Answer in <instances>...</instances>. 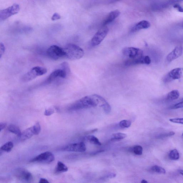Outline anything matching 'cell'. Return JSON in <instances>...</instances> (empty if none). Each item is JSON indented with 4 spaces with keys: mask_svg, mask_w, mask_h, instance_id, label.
Listing matches in <instances>:
<instances>
[{
    "mask_svg": "<svg viewBox=\"0 0 183 183\" xmlns=\"http://www.w3.org/2000/svg\"><path fill=\"white\" fill-rule=\"evenodd\" d=\"M97 102L92 95L85 96L72 104L68 107V110L77 111L97 106Z\"/></svg>",
    "mask_w": 183,
    "mask_h": 183,
    "instance_id": "obj_1",
    "label": "cell"
},
{
    "mask_svg": "<svg viewBox=\"0 0 183 183\" xmlns=\"http://www.w3.org/2000/svg\"><path fill=\"white\" fill-rule=\"evenodd\" d=\"M122 53L126 60L131 63L139 62L144 57L143 51L135 47H126L122 50Z\"/></svg>",
    "mask_w": 183,
    "mask_h": 183,
    "instance_id": "obj_2",
    "label": "cell"
},
{
    "mask_svg": "<svg viewBox=\"0 0 183 183\" xmlns=\"http://www.w3.org/2000/svg\"><path fill=\"white\" fill-rule=\"evenodd\" d=\"M64 57L71 60L81 59L84 55V51L78 46L73 44H69L63 48Z\"/></svg>",
    "mask_w": 183,
    "mask_h": 183,
    "instance_id": "obj_3",
    "label": "cell"
},
{
    "mask_svg": "<svg viewBox=\"0 0 183 183\" xmlns=\"http://www.w3.org/2000/svg\"><path fill=\"white\" fill-rule=\"evenodd\" d=\"M61 68L54 70L48 78L43 83L44 84L51 83L58 78H66L67 75L70 72V70L68 64L63 62L61 65Z\"/></svg>",
    "mask_w": 183,
    "mask_h": 183,
    "instance_id": "obj_4",
    "label": "cell"
},
{
    "mask_svg": "<svg viewBox=\"0 0 183 183\" xmlns=\"http://www.w3.org/2000/svg\"><path fill=\"white\" fill-rule=\"evenodd\" d=\"M47 70L43 67H35L23 75L21 79L23 82H28L34 80L37 77L45 75Z\"/></svg>",
    "mask_w": 183,
    "mask_h": 183,
    "instance_id": "obj_5",
    "label": "cell"
},
{
    "mask_svg": "<svg viewBox=\"0 0 183 183\" xmlns=\"http://www.w3.org/2000/svg\"><path fill=\"white\" fill-rule=\"evenodd\" d=\"M46 54L47 57L54 60L64 57L65 56L63 48L56 45H53L49 47L47 51Z\"/></svg>",
    "mask_w": 183,
    "mask_h": 183,
    "instance_id": "obj_6",
    "label": "cell"
},
{
    "mask_svg": "<svg viewBox=\"0 0 183 183\" xmlns=\"http://www.w3.org/2000/svg\"><path fill=\"white\" fill-rule=\"evenodd\" d=\"M109 29L106 26H103L94 36L91 40V44L92 46H96L101 43L108 34Z\"/></svg>",
    "mask_w": 183,
    "mask_h": 183,
    "instance_id": "obj_7",
    "label": "cell"
},
{
    "mask_svg": "<svg viewBox=\"0 0 183 183\" xmlns=\"http://www.w3.org/2000/svg\"><path fill=\"white\" fill-rule=\"evenodd\" d=\"M55 160L54 154L50 152H45L39 154L31 159V163H50Z\"/></svg>",
    "mask_w": 183,
    "mask_h": 183,
    "instance_id": "obj_8",
    "label": "cell"
},
{
    "mask_svg": "<svg viewBox=\"0 0 183 183\" xmlns=\"http://www.w3.org/2000/svg\"><path fill=\"white\" fill-rule=\"evenodd\" d=\"M20 10V7L17 4H14L6 9L1 10L0 12V20H4L18 13Z\"/></svg>",
    "mask_w": 183,
    "mask_h": 183,
    "instance_id": "obj_9",
    "label": "cell"
},
{
    "mask_svg": "<svg viewBox=\"0 0 183 183\" xmlns=\"http://www.w3.org/2000/svg\"><path fill=\"white\" fill-rule=\"evenodd\" d=\"M182 69L177 68L174 69L168 72L163 78V81L168 83L172 81L178 80L182 76Z\"/></svg>",
    "mask_w": 183,
    "mask_h": 183,
    "instance_id": "obj_10",
    "label": "cell"
},
{
    "mask_svg": "<svg viewBox=\"0 0 183 183\" xmlns=\"http://www.w3.org/2000/svg\"><path fill=\"white\" fill-rule=\"evenodd\" d=\"M61 150L69 152H83L86 150L85 144L83 142L69 144L63 148Z\"/></svg>",
    "mask_w": 183,
    "mask_h": 183,
    "instance_id": "obj_11",
    "label": "cell"
},
{
    "mask_svg": "<svg viewBox=\"0 0 183 183\" xmlns=\"http://www.w3.org/2000/svg\"><path fill=\"white\" fill-rule=\"evenodd\" d=\"M15 174L18 178L26 182H31L33 179L32 175L30 172L24 169H17Z\"/></svg>",
    "mask_w": 183,
    "mask_h": 183,
    "instance_id": "obj_12",
    "label": "cell"
},
{
    "mask_svg": "<svg viewBox=\"0 0 183 183\" xmlns=\"http://www.w3.org/2000/svg\"><path fill=\"white\" fill-rule=\"evenodd\" d=\"M93 96L97 102L98 105L101 107L105 113H110L111 110V108L108 102L104 98L98 95L95 94L93 95Z\"/></svg>",
    "mask_w": 183,
    "mask_h": 183,
    "instance_id": "obj_13",
    "label": "cell"
},
{
    "mask_svg": "<svg viewBox=\"0 0 183 183\" xmlns=\"http://www.w3.org/2000/svg\"><path fill=\"white\" fill-rule=\"evenodd\" d=\"M183 48L181 46H177L173 49V50L168 54L166 57L167 61L169 62L175 60V59L180 57L182 55Z\"/></svg>",
    "mask_w": 183,
    "mask_h": 183,
    "instance_id": "obj_14",
    "label": "cell"
},
{
    "mask_svg": "<svg viewBox=\"0 0 183 183\" xmlns=\"http://www.w3.org/2000/svg\"><path fill=\"white\" fill-rule=\"evenodd\" d=\"M150 26L151 24L148 21L142 20L134 26L131 29V32L134 33L141 29H147L150 27Z\"/></svg>",
    "mask_w": 183,
    "mask_h": 183,
    "instance_id": "obj_15",
    "label": "cell"
},
{
    "mask_svg": "<svg viewBox=\"0 0 183 183\" xmlns=\"http://www.w3.org/2000/svg\"><path fill=\"white\" fill-rule=\"evenodd\" d=\"M120 15V12L118 10H115L108 14L103 23V26H105L113 21Z\"/></svg>",
    "mask_w": 183,
    "mask_h": 183,
    "instance_id": "obj_16",
    "label": "cell"
},
{
    "mask_svg": "<svg viewBox=\"0 0 183 183\" xmlns=\"http://www.w3.org/2000/svg\"><path fill=\"white\" fill-rule=\"evenodd\" d=\"M34 135H36V133L33 126L24 130L19 137H20L21 140L24 141L31 138Z\"/></svg>",
    "mask_w": 183,
    "mask_h": 183,
    "instance_id": "obj_17",
    "label": "cell"
},
{
    "mask_svg": "<svg viewBox=\"0 0 183 183\" xmlns=\"http://www.w3.org/2000/svg\"><path fill=\"white\" fill-rule=\"evenodd\" d=\"M179 95L180 94L177 90H173L168 93L167 96V99L169 101H173L177 99Z\"/></svg>",
    "mask_w": 183,
    "mask_h": 183,
    "instance_id": "obj_18",
    "label": "cell"
},
{
    "mask_svg": "<svg viewBox=\"0 0 183 183\" xmlns=\"http://www.w3.org/2000/svg\"><path fill=\"white\" fill-rule=\"evenodd\" d=\"M68 168L64 163L61 161H59L57 163L56 168V172L57 173H62L68 171Z\"/></svg>",
    "mask_w": 183,
    "mask_h": 183,
    "instance_id": "obj_19",
    "label": "cell"
},
{
    "mask_svg": "<svg viewBox=\"0 0 183 183\" xmlns=\"http://www.w3.org/2000/svg\"><path fill=\"white\" fill-rule=\"evenodd\" d=\"M8 130L10 132L15 134L17 135L18 137L20 136L21 133H22V132H21L18 127L15 125H10L8 126Z\"/></svg>",
    "mask_w": 183,
    "mask_h": 183,
    "instance_id": "obj_20",
    "label": "cell"
},
{
    "mask_svg": "<svg viewBox=\"0 0 183 183\" xmlns=\"http://www.w3.org/2000/svg\"><path fill=\"white\" fill-rule=\"evenodd\" d=\"M127 137L126 134L117 133L113 134L111 138V141H117L124 139Z\"/></svg>",
    "mask_w": 183,
    "mask_h": 183,
    "instance_id": "obj_21",
    "label": "cell"
},
{
    "mask_svg": "<svg viewBox=\"0 0 183 183\" xmlns=\"http://www.w3.org/2000/svg\"><path fill=\"white\" fill-rule=\"evenodd\" d=\"M86 139L89 141L91 143L94 144L97 146H101L102 145L101 142L94 135H89L86 137Z\"/></svg>",
    "mask_w": 183,
    "mask_h": 183,
    "instance_id": "obj_22",
    "label": "cell"
},
{
    "mask_svg": "<svg viewBox=\"0 0 183 183\" xmlns=\"http://www.w3.org/2000/svg\"><path fill=\"white\" fill-rule=\"evenodd\" d=\"M13 147V144L12 142H8L4 144L1 148V151L10 152Z\"/></svg>",
    "mask_w": 183,
    "mask_h": 183,
    "instance_id": "obj_23",
    "label": "cell"
},
{
    "mask_svg": "<svg viewBox=\"0 0 183 183\" xmlns=\"http://www.w3.org/2000/svg\"><path fill=\"white\" fill-rule=\"evenodd\" d=\"M131 150L137 155H141L143 153V148L140 145H135L132 148Z\"/></svg>",
    "mask_w": 183,
    "mask_h": 183,
    "instance_id": "obj_24",
    "label": "cell"
},
{
    "mask_svg": "<svg viewBox=\"0 0 183 183\" xmlns=\"http://www.w3.org/2000/svg\"><path fill=\"white\" fill-rule=\"evenodd\" d=\"M169 157L170 159L177 160L179 159V155L178 151L176 149H173L170 151L169 154Z\"/></svg>",
    "mask_w": 183,
    "mask_h": 183,
    "instance_id": "obj_25",
    "label": "cell"
},
{
    "mask_svg": "<svg viewBox=\"0 0 183 183\" xmlns=\"http://www.w3.org/2000/svg\"><path fill=\"white\" fill-rule=\"evenodd\" d=\"M151 169L152 171L160 174H165L166 172V170L164 168L157 165H154L151 168Z\"/></svg>",
    "mask_w": 183,
    "mask_h": 183,
    "instance_id": "obj_26",
    "label": "cell"
},
{
    "mask_svg": "<svg viewBox=\"0 0 183 183\" xmlns=\"http://www.w3.org/2000/svg\"><path fill=\"white\" fill-rule=\"evenodd\" d=\"M131 121L127 120H124L119 123V126L123 128H128L131 126Z\"/></svg>",
    "mask_w": 183,
    "mask_h": 183,
    "instance_id": "obj_27",
    "label": "cell"
},
{
    "mask_svg": "<svg viewBox=\"0 0 183 183\" xmlns=\"http://www.w3.org/2000/svg\"><path fill=\"white\" fill-rule=\"evenodd\" d=\"M34 127L36 135L39 134L41 131V127H40V123L37 122L33 126Z\"/></svg>",
    "mask_w": 183,
    "mask_h": 183,
    "instance_id": "obj_28",
    "label": "cell"
},
{
    "mask_svg": "<svg viewBox=\"0 0 183 183\" xmlns=\"http://www.w3.org/2000/svg\"><path fill=\"white\" fill-rule=\"evenodd\" d=\"M170 121L171 122L183 124V118H176L170 119Z\"/></svg>",
    "mask_w": 183,
    "mask_h": 183,
    "instance_id": "obj_29",
    "label": "cell"
},
{
    "mask_svg": "<svg viewBox=\"0 0 183 183\" xmlns=\"http://www.w3.org/2000/svg\"><path fill=\"white\" fill-rule=\"evenodd\" d=\"M175 133L174 132H173V131L170 132H169V133L163 134L160 135H158V138H165V137L172 136V135H175Z\"/></svg>",
    "mask_w": 183,
    "mask_h": 183,
    "instance_id": "obj_30",
    "label": "cell"
},
{
    "mask_svg": "<svg viewBox=\"0 0 183 183\" xmlns=\"http://www.w3.org/2000/svg\"><path fill=\"white\" fill-rule=\"evenodd\" d=\"M55 110L54 108H50L45 110L44 114L46 116H50L53 114Z\"/></svg>",
    "mask_w": 183,
    "mask_h": 183,
    "instance_id": "obj_31",
    "label": "cell"
},
{
    "mask_svg": "<svg viewBox=\"0 0 183 183\" xmlns=\"http://www.w3.org/2000/svg\"><path fill=\"white\" fill-rule=\"evenodd\" d=\"M182 108H183V103L180 102L179 103L172 105L170 108L171 109H177Z\"/></svg>",
    "mask_w": 183,
    "mask_h": 183,
    "instance_id": "obj_32",
    "label": "cell"
},
{
    "mask_svg": "<svg viewBox=\"0 0 183 183\" xmlns=\"http://www.w3.org/2000/svg\"><path fill=\"white\" fill-rule=\"evenodd\" d=\"M5 50H6V48H5L4 44L1 43V45H0V58H1V59L3 54H4Z\"/></svg>",
    "mask_w": 183,
    "mask_h": 183,
    "instance_id": "obj_33",
    "label": "cell"
},
{
    "mask_svg": "<svg viewBox=\"0 0 183 183\" xmlns=\"http://www.w3.org/2000/svg\"><path fill=\"white\" fill-rule=\"evenodd\" d=\"M61 18V16L59 15V14L55 13L53 15L51 19L52 20H59V19H60Z\"/></svg>",
    "mask_w": 183,
    "mask_h": 183,
    "instance_id": "obj_34",
    "label": "cell"
},
{
    "mask_svg": "<svg viewBox=\"0 0 183 183\" xmlns=\"http://www.w3.org/2000/svg\"><path fill=\"white\" fill-rule=\"evenodd\" d=\"M174 8L176 9L179 12H183V8L178 4H175L173 5Z\"/></svg>",
    "mask_w": 183,
    "mask_h": 183,
    "instance_id": "obj_35",
    "label": "cell"
},
{
    "mask_svg": "<svg viewBox=\"0 0 183 183\" xmlns=\"http://www.w3.org/2000/svg\"><path fill=\"white\" fill-rule=\"evenodd\" d=\"M145 64H149L151 63L150 58L148 56H146L144 57Z\"/></svg>",
    "mask_w": 183,
    "mask_h": 183,
    "instance_id": "obj_36",
    "label": "cell"
},
{
    "mask_svg": "<svg viewBox=\"0 0 183 183\" xmlns=\"http://www.w3.org/2000/svg\"><path fill=\"white\" fill-rule=\"evenodd\" d=\"M6 123L1 122L0 124V131H1L2 130L4 129L6 126Z\"/></svg>",
    "mask_w": 183,
    "mask_h": 183,
    "instance_id": "obj_37",
    "label": "cell"
},
{
    "mask_svg": "<svg viewBox=\"0 0 183 183\" xmlns=\"http://www.w3.org/2000/svg\"><path fill=\"white\" fill-rule=\"evenodd\" d=\"M116 176V175L114 173H110L107 175L106 176V177L107 178H113L115 177Z\"/></svg>",
    "mask_w": 183,
    "mask_h": 183,
    "instance_id": "obj_38",
    "label": "cell"
},
{
    "mask_svg": "<svg viewBox=\"0 0 183 183\" xmlns=\"http://www.w3.org/2000/svg\"><path fill=\"white\" fill-rule=\"evenodd\" d=\"M39 183H48L49 182L47 179L41 178L40 179Z\"/></svg>",
    "mask_w": 183,
    "mask_h": 183,
    "instance_id": "obj_39",
    "label": "cell"
},
{
    "mask_svg": "<svg viewBox=\"0 0 183 183\" xmlns=\"http://www.w3.org/2000/svg\"><path fill=\"white\" fill-rule=\"evenodd\" d=\"M170 2L172 3H177L183 1V0H169Z\"/></svg>",
    "mask_w": 183,
    "mask_h": 183,
    "instance_id": "obj_40",
    "label": "cell"
},
{
    "mask_svg": "<svg viewBox=\"0 0 183 183\" xmlns=\"http://www.w3.org/2000/svg\"><path fill=\"white\" fill-rule=\"evenodd\" d=\"M142 183H147L148 182L145 179H143L142 180L141 182Z\"/></svg>",
    "mask_w": 183,
    "mask_h": 183,
    "instance_id": "obj_41",
    "label": "cell"
},
{
    "mask_svg": "<svg viewBox=\"0 0 183 183\" xmlns=\"http://www.w3.org/2000/svg\"><path fill=\"white\" fill-rule=\"evenodd\" d=\"M179 173H180L181 175H182L183 176V170H181L179 171Z\"/></svg>",
    "mask_w": 183,
    "mask_h": 183,
    "instance_id": "obj_42",
    "label": "cell"
},
{
    "mask_svg": "<svg viewBox=\"0 0 183 183\" xmlns=\"http://www.w3.org/2000/svg\"><path fill=\"white\" fill-rule=\"evenodd\" d=\"M180 102H181L183 103V98H182V100H181Z\"/></svg>",
    "mask_w": 183,
    "mask_h": 183,
    "instance_id": "obj_43",
    "label": "cell"
},
{
    "mask_svg": "<svg viewBox=\"0 0 183 183\" xmlns=\"http://www.w3.org/2000/svg\"><path fill=\"white\" fill-rule=\"evenodd\" d=\"M182 27L183 28V23H182Z\"/></svg>",
    "mask_w": 183,
    "mask_h": 183,
    "instance_id": "obj_44",
    "label": "cell"
},
{
    "mask_svg": "<svg viewBox=\"0 0 183 183\" xmlns=\"http://www.w3.org/2000/svg\"><path fill=\"white\" fill-rule=\"evenodd\" d=\"M182 135H183V134H182Z\"/></svg>",
    "mask_w": 183,
    "mask_h": 183,
    "instance_id": "obj_45",
    "label": "cell"
},
{
    "mask_svg": "<svg viewBox=\"0 0 183 183\" xmlns=\"http://www.w3.org/2000/svg\"></svg>",
    "mask_w": 183,
    "mask_h": 183,
    "instance_id": "obj_46",
    "label": "cell"
}]
</instances>
